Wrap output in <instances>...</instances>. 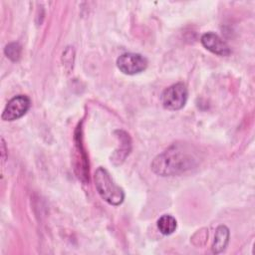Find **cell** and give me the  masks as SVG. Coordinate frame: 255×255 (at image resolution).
Masks as SVG:
<instances>
[{
  "mask_svg": "<svg viewBox=\"0 0 255 255\" xmlns=\"http://www.w3.org/2000/svg\"><path fill=\"white\" fill-rule=\"evenodd\" d=\"M95 186L100 196L111 205H120L125 199L124 190L117 185L111 174L104 167H99L94 175Z\"/></svg>",
  "mask_w": 255,
  "mask_h": 255,
  "instance_id": "7a4b0ae2",
  "label": "cell"
},
{
  "mask_svg": "<svg viewBox=\"0 0 255 255\" xmlns=\"http://www.w3.org/2000/svg\"><path fill=\"white\" fill-rule=\"evenodd\" d=\"M177 227V222L175 218L171 215H162L157 220V228L163 235H170L172 234Z\"/></svg>",
  "mask_w": 255,
  "mask_h": 255,
  "instance_id": "9c48e42d",
  "label": "cell"
},
{
  "mask_svg": "<svg viewBox=\"0 0 255 255\" xmlns=\"http://www.w3.org/2000/svg\"><path fill=\"white\" fill-rule=\"evenodd\" d=\"M5 55L12 61H17L21 55V47L17 43H10L5 47Z\"/></svg>",
  "mask_w": 255,
  "mask_h": 255,
  "instance_id": "30bf717a",
  "label": "cell"
},
{
  "mask_svg": "<svg viewBox=\"0 0 255 255\" xmlns=\"http://www.w3.org/2000/svg\"><path fill=\"white\" fill-rule=\"evenodd\" d=\"M229 241V229L225 225H220L217 227L215 231L214 241L212 244V251L213 253H220L222 252Z\"/></svg>",
  "mask_w": 255,
  "mask_h": 255,
  "instance_id": "ba28073f",
  "label": "cell"
},
{
  "mask_svg": "<svg viewBox=\"0 0 255 255\" xmlns=\"http://www.w3.org/2000/svg\"><path fill=\"white\" fill-rule=\"evenodd\" d=\"M188 91L183 83H176L166 88L161 95V103L164 109L177 111L182 109L187 101Z\"/></svg>",
  "mask_w": 255,
  "mask_h": 255,
  "instance_id": "3957f363",
  "label": "cell"
},
{
  "mask_svg": "<svg viewBox=\"0 0 255 255\" xmlns=\"http://www.w3.org/2000/svg\"><path fill=\"white\" fill-rule=\"evenodd\" d=\"M117 66L126 75H135L146 69L147 60L140 54L125 53L118 58Z\"/></svg>",
  "mask_w": 255,
  "mask_h": 255,
  "instance_id": "277c9868",
  "label": "cell"
},
{
  "mask_svg": "<svg viewBox=\"0 0 255 255\" xmlns=\"http://www.w3.org/2000/svg\"><path fill=\"white\" fill-rule=\"evenodd\" d=\"M196 163L197 158L189 147L173 144L153 159L151 169L160 176H172L193 168Z\"/></svg>",
  "mask_w": 255,
  "mask_h": 255,
  "instance_id": "6da1fadb",
  "label": "cell"
},
{
  "mask_svg": "<svg viewBox=\"0 0 255 255\" xmlns=\"http://www.w3.org/2000/svg\"><path fill=\"white\" fill-rule=\"evenodd\" d=\"M30 106L31 101L27 96L18 95L8 102L2 113L1 118L3 121L7 122L18 120L28 112Z\"/></svg>",
  "mask_w": 255,
  "mask_h": 255,
  "instance_id": "5b68a950",
  "label": "cell"
},
{
  "mask_svg": "<svg viewBox=\"0 0 255 255\" xmlns=\"http://www.w3.org/2000/svg\"><path fill=\"white\" fill-rule=\"evenodd\" d=\"M200 41L205 49L218 56H228L231 53L228 45L213 32L203 34Z\"/></svg>",
  "mask_w": 255,
  "mask_h": 255,
  "instance_id": "8992f818",
  "label": "cell"
},
{
  "mask_svg": "<svg viewBox=\"0 0 255 255\" xmlns=\"http://www.w3.org/2000/svg\"><path fill=\"white\" fill-rule=\"evenodd\" d=\"M119 132V138H120V141H121V148L117 149L112 157V161L115 163V164H121L125 158L127 157V155H128L129 153V150H130V138L128 136V134L123 130H118Z\"/></svg>",
  "mask_w": 255,
  "mask_h": 255,
  "instance_id": "52a82bcc",
  "label": "cell"
}]
</instances>
